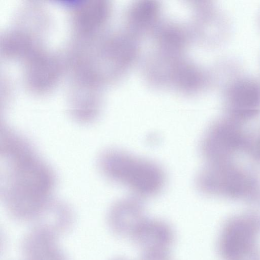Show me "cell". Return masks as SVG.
<instances>
[{
  "label": "cell",
  "mask_w": 260,
  "mask_h": 260,
  "mask_svg": "<svg viewBox=\"0 0 260 260\" xmlns=\"http://www.w3.org/2000/svg\"><path fill=\"white\" fill-rule=\"evenodd\" d=\"M1 197L14 219L33 223L53 199L56 177L27 139L16 132L0 140Z\"/></svg>",
  "instance_id": "obj_1"
},
{
  "label": "cell",
  "mask_w": 260,
  "mask_h": 260,
  "mask_svg": "<svg viewBox=\"0 0 260 260\" xmlns=\"http://www.w3.org/2000/svg\"><path fill=\"white\" fill-rule=\"evenodd\" d=\"M98 165L104 176L126 186L140 199L157 195L165 185V172L159 165L121 150H105Z\"/></svg>",
  "instance_id": "obj_2"
},
{
  "label": "cell",
  "mask_w": 260,
  "mask_h": 260,
  "mask_svg": "<svg viewBox=\"0 0 260 260\" xmlns=\"http://www.w3.org/2000/svg\"><path fill=\"white\" fill-rule=\"evenodd\" d=\"M260 217L243 215L223 224L217 244L222 260H260Z\"/></svg>",
  "instance_id": "obj_3"
},
{
  "label": "cell",
  "mask_w": 260,
  "mask_h": 260,
  "mask_svg": "<svg viewBox=\"0 0 260 260\" xmlns=\"http://www.w3.org/2000/svg\"><path fill=\"white\" fill-rule=\"evenodd\" d=\"M32 224L21 241L24 260H68L59 243L60 235L45 225Z\"/></svg>",
  "instance_id": "obj_4"
},
{
  "label": "cell",
  "mask_w": 260,
  "mask_h": 260,
  "mask_svg": "<svg viewBox=\"0 0 260 260\" xmlns=\"http://www.w3.org/2000/svg\"><path fill=\"white\" fill-rule=\"evenodd\" d=\"M145 218L141 199L135 196L115 202L107 216L108 223L112 232L119 236L130 237Z\"/></svg>",
  "instance_id": "obj_5"
},
{
  "label": "cell",
  "mask_w": 260,
  "mask_h": 260,
  "mask_svg": "<svg viewBox=\"0 0 260 260\" xmlns=\"http://www.w3.org/2000/svg\"><path fill=\"white\" fill-rule=\"evenodd\" d=\"M131 237L147 253H167L174 240L171 228L166 223L145 218Z\"/></svg>",
  "instance_id": "obj_6"
},
{
  "label": "cell",
  "mask_w": 260,
  "mask_h": 260,
  "mask_svg": "<svg viewBox=\"0 0 260 260\" xmlns=\"http://www.w3.org/2000/svg\"><path fill=\"white\" fill-rule=\"evenodd\" d=\"M74 222V215L71 207L53 198L32 224L45 225L61 236L69 231Z\"/></svg>",
  "instance_id": "obj_7"
},
{
  "label": "cell",
  "mask_w": 260,
  "mask_h": 260,
  "mask_svg": "<svg viewBox=\"0 0 260 260\" xmlns=\"http://www.w3.org/2000/svg\"><path fill=\"white\" fill-rule=\"evenodd\" d=\"M115 260H122V259H115Z\"/></svg>",
  "instance_id": "obj_8"
}]
</instances>
